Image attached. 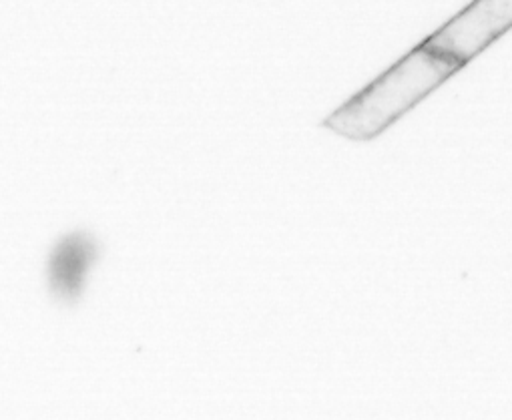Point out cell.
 Listing matches in <instances>:
<instances>
[{"mask_svg": "<svg viewBox=\"0 0 512 420\" xmlns=\"http://www.w3.org/2000/svg\"><path fill=\"white\" fill-rule=\"evenodd\" d=\"M460 69L422 41L330 113L322 125L352 141H372Z\"/></svg>", "mask_w": 512, "mask_h": 420, "instance_id": "obj_1", "label": "cell"}, {"mask_svg": "<svg viewBox=\"0 0 512 420\" xmlns=\"http://www.w3.org/2000/svg\"><path fill=\"white\" fill-rule=\"evenodd\" d=\"M512 29V0H472L424 43L460 67Z\"/></svg>", "mask_w": 512, "mask_h": 420, "instance_id": "obj_2", "label": "cell"}, {"mask_svg": "<svg viewBox=\"0 0 512 420\" xmlns=\"http://www.w3.org/2000/svg\"><path fill=\"white\" fill-rule=\"evenodd\" d=\"M101 250V242L87 230H75L57 240L47 258V288L61 306H75L83 298Z\"/></svg>", "mask_w": 512, "mask_h": 420, "instance_id": "obj_3", "label": "cell"}]
</instances>
